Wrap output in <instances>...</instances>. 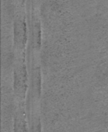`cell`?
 Masks as SVG:
<instances>
[{
  "label": "cell",
  "instance_id": "cell-1",
  "mask_svg": "<svg viewBox=\"0 0 108 132\" xmlns=\"http://www.w3.org/2000/svg\"><path fill=\"white\" fill-rule=\"evenodd\" d=\"M14 42L15 46L21 49L23 48L26 42V26L24 19L20 17L14 22Z\"/></svg>",
  "mask_w": 108,
  "mask_h": 132
}]
</instances>
